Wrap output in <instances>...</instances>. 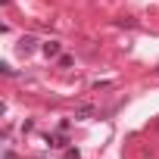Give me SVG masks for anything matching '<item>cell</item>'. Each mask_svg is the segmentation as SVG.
<instances>
[{
  "label": "cell",
  "instance_id": "3",
  "mask_svg": "<svg viewBox=\"0 0 159 159\" xmlns=\"http://www.w3.org/2000/svg\"><path fill=\"white\" fill-rule=\"evenodd\" d=\"M34 44H38V41H34L31 34H25V38L19 41V53H31V50H34Z\"/></svg>",
  "mask_w": 159,
  "mask_h": 159
},
{
  "label": "cell",
  "instance_id": "1",
  "mask_svg": "<svg viewBox=\"0 0 159 159\" xmlns=\"http://www.w3.org/2000/svg\"><path fill=\"white\" fill-rule=\"evenodd\" d=\"M59 50H62V47H59V41H47V44H44V56H47V59H56V56H59Z\"/></svg>",
  "mask_w": 159,
  "mask_h": 159
},
{
  "label": "cell",
  "instance_id": "4",
  "mask_svg": "<svg viewBox=\"0 0 159 159\" xmlns=\"http://www.w3.org/2000/svg\"><path fill=\"white\" fill-rule=\"evenodd\" d=\"M56 62H59V69H69V66H72V56H62V53H59Z\"/></svg>",
  "mask_w": 159,
  "mask_h": 159
},
{
  "label": "cell",
  "instance_id": "5",
  "mask_svg": "<svg viewBox=\"0 0 159 159\" xmlns=\"http://www.w3.org/2000/svg\"><path fill=\"white\" fill-rule=\"evenodd\" d=\"M66 159H81V156H78V150H66Z\"/></svg>",
  "mask_w": 159,
  "mask_h": 159
},
{
  "label": "cell",
  "instance_id": "2",
  "mask_svg": "<svg viewBox=\"0 0 159 159\" xmlns=\"http://www.w3.org/2000/svg\"><path fill=\"white\" fill-rule=\"evenodd\" d=\"M91 116H94V106H91V103H81V106L75 109V119H81V122L91 119Z\"/></svg>",
  "mask_w": 159,
  "mask_h": 159
}]
</instances>
